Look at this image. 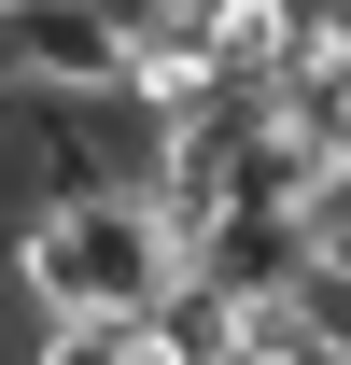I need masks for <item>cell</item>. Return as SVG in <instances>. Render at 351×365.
Masks as SVG:
<instances>
[{"label": "cell", "instance_id": "obj_1", "mask_svg": "<svg viewBox=\"0 0 351 365\" xmlns=\"http://www.w3.org/2000/svg\"><path fill=\"white\" fill-rule=\"evenodd\" d=\"M0 281L29 295V323H155V309L197 295V253H183V225L113 169V182H85V197H56L43 225H14Z\"/></svg>", "mask_w": 351, "mask_h": 365}, {"label": "cell", "instance_id": "obj_2", "mask_svg": "<svg viewBox=\"0 0 351 365\" xmlns=\"http://www.w3.org/2000/svg\"><path fill=\"white\" fill-rule=\"evenodd\" d=\"M0 43H14V98H43V113L127 98V43L98 29V0H0Z\"/></svg>", "mask_w": 351, "mask_h": 365}, {"label": "cell", "instance_id": "obj_3", "mask_svg": "<svg viewBox=\"0 0 351 365\" xmlns=\"http://www.w3.org/2000/svg\"><path fill=\"white\" fill-rule=\"evenodd\" d=\"M309 0H197V43H211V71L239 98H281V56H295Z\"/></svg>", "mask_w": 351, "mask_h": 365}, {"label": "cell", "instance_id": "obj_4", "mask_svg": "<svg viewBox=\"0 0 351 365\" xmlns=\"http://www.w3.org/2000/svg\"><path fill=\"white\" fill-rule=\"evenodd\" d=\"M295 337L323 365H351V267H295Z\"/></svg>", "mask_w": 351, "mask_h": 365}, {"label": "cell", "instance_id": "obj_5", "mask_svg": "<svg viewBox=\"0 0 351 365\" xmlns=\"http://www.w3.org/2000/svg\"><path fill=\"white\" fill-rule=\"evenodd\" d=\"M295 267H351V169L309 182V211H295Z\"/></svg>", "mask_w": 351, "mask_h": 365}, {"label": "cell", "instance_id": "obj_6", "mask_svg": "<svg viewBox=\"0 0 351 365\" xmlns=\"http://www.w3.org/2000/svg\"><path fill=\"white\" fill-rule=\"evenodd\" d=\"M225 365H323V351H309V337H239Z\"/></svg>", "mask_w": 351, "mask_h": 365}, {"label": "cell", "instance_id": "obj_7", "mask_svg": "<svg viewBox=\"0 0 351 365\" xmlns=\"http://www.w3.org/2000/svg\"><path fill=\"white\" fill-rule=\"evenodd\" d=\"M337 14H351V0H337Z\"/></svg>", "mask_w": 351, "mask_h": 365}]
</instances>
